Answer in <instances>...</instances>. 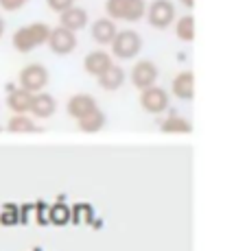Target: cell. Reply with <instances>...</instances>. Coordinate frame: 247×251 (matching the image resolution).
<instances>
[{
  "label": "cell",
  "instance_id": "ba28073f",
  "mask_svg": "<svg viewBox=\"0 0 247 251\" xmlns=\"http://www.w3.org/2000/svg\"><path fill=\"white\" fill-rule=\"evenodd\" d=\"M168 92L164 88H158V85H151V88L140 92V107L149 114H162L168 109Z\"/></svg>",
  "mask_w": 247,
  "mask_h": 251
},
{
  "label": "cell",
  "instance_id": "9a60e30c",
  "mask_svg": "<svg viewBox=\"0 0 247 251\" xmlns=\"http://www.w3.org/2000/svg\"><path fill=\"white\" fill-rule=\"evenodd\" d=\"M55 112H57L55 96L46 94V92H37V94L33 96V107H31L33 118H51Z\"/></svg>",
  "mask_w": 247,
  "mask_h": 251
},
{
  "label": "cell",
  "instance_id": "7a4b0ae2",
  "mask_svg": "<svg viewBox=\"0 0 247 251\" xmlns=\"http://www.w3.org/2000/svg\"><path fill=\"white\" fill-rule=\"evenodd\" d=\"M105 13L114 22H138L147 16V2L144 0H108Z\"/></svg>",
  "mask_w": 247,
  "mask_h": 251
},
{
  "label": "cell",
  "instance_id": "30bf717a",
  "mask_svg": "<svg viewBox=\"0 0 247 251\" xmlns=\"http://www.w3.org/2000/svg\"><path fill=\"white\" fill-rule=\"evenodd\" d=\"M59 26H64L66 31H72V33L83 31V28L88 26V11H85L83 7L72 4L70 9L59 13Z\"/></svg>",
  "mask_w": 247,
  "mask_h": 251
},
{
  "label": "cell",
  "instance_id": "6da1fadb",
  "mask_svg": "<svg viewBox=\"0 0 247 251\" xmlns=\"http://www.w3.org/2000/svg\"><path fill=\"white\" fill-rule=\"evenodd\" d=\"M48 33H51V26L44 22H33L27 24V26L18 28L11 37V44L18 52H31L33 48L46 44L48 40Z\"/></svg>",
  "mask_w": 247,
  "mask_h": 251
},
{
  "label": "cell",
  "instance_id": "52a82bcc",
  "mask_svg": "<svg viewBox=\"0 0 247 251\" xmlns=\"http://www.w3.org/2000/svg\"><path fill=\"white\" fill-rule=\"evenodd\" d=\"M129 81L136 90H147L151 85H156L158 81V66L149 59H142V61H136V66L129 72Z\"/></svg>",
  "mask_w": 247,
  "mask_h": 251
},
{
  "label": "cell",
  "instance_id": "4fadbf2b",
  "mask_svg": "<svg viewBox=\"0 0 247 251\" xmlns=\"http://www.w3.org/2000/svg\"><path fill=\"white\" fill-rule=\"evenodd\" d=\"M112 64H114V57L110 55V52L92 50V52L85 55V59H83V70L88 72L90 76H99V75H103Z\"/></svg>",
  "mask_w": 247,
  "mask_h": 251
},
{
  "label": "cell",
  "instance_id": "9c48e42d",
  "mask_svg": "<svg viewBox=\"0 0 247 251\" xmlns=\"http://www.w3.org/2000/svg\"><path fill=\"white\" fill-rule=\"evenodd\" d=\"M116 33H118V28H116V22L112 18H99V20H94L90 26L92 40L99 46H110L112 40L116 37Z\"/></svg>",
  "mask_w": 247,
  "mask_h": 251
},
{
  "label": "cell",
  "instance_id": "2e32d148",
  "mask_svg": "<svg viewBox=\"0 0 247 251\" xmlns=\"http://www.w3.org/2000/svg\"><path fill=\"white\" fill-rule=\"evenodd\" d=\"M96 81H99V88L105 90V92H116L123 88L125 83V70L120 68V66L112 64L108 70L103 72V75L96 76Z\"/></svg>",
  "mask_w": 247,
  "mask_h": 251
},
{
  "label": "cell",
  "instance_id": "3957f363",
  "mask_svg": "<svg viewBox=\"0 0 247 251\" xmlns=\"http://www.w3.org/2000/svg\"><path fill=\"white\" fill-rule=\"evenodd\" d=\"M110 48H112V57H116V59H123V61L136 59L140 55V50H142V37L136 31H132V28L118 31Z\"/></svg>",
  "mask_w": 247,
  "mask_h": 251
},
{
  "label": "cell",
  "instance_id": "ffe728a7",
  "mask_svg": "<svg viewBox=\"0 0 247 251\" xmlns=\"http://www.w3.org/2000/svg\"><path fill=\"white\" fill-rule=\"evenodd\" d=\"M173 28H175L177 40L186 42V44L195 40V18L192 16H184L177 22H173Z\"/></svg>",
  "mask_w": 247,
  "mask_h": 251
},
{
  "label": "cell",
  "instance_id": "44dd1931",
  "mask_svg": "<svg viewBox=\"0 0 247 251\" xmlns=\"http://www.w3.org/2000/svg\"><path fill=\"white\" fill-rule=\"evenodd\" d=\"M27 2H31V0H0V9L7 13H13V11H20Z\"/></svg>",
  "mask_w": 247,
  "mask_h": 251
},
{
  "label": "cell",
  "instance_id": "8fae6325",
  "mask_svg": "<svg viewBox=\"0 0 247 251\" xmlns=\"http://www.w3.org/2000/svg\"><path fill=\"white\" fill-rule=\"evenodd\" d=\"M96 107H99V105H96V99L92 94H75V96H70V99H68L66 112H68L70 118L79 120V118H83L85 114L94 112Z\"/></svg>",
  "mask_w": 247,
  "mask_h": 251
},
{
  "label": "cell",
  "instance_id": "7402d4cb",
  "mask_svg": "<svg viewBox=\"0 0 247 251\" xmlns=\"http://www.w3.org/2000/svg\"><path fill=\"white\" fill-rule=\"evenodd\" d=\"M46 4L51 11L61 13V11H66V9H70L72 4H75V0H46Z\"/></svg>",
  "mask_w": 247,
  "mask_h": 251
},
{
  "label": "cell",
  "instance_id": "ac0fdd59",
  "mask_svg": "<svg viewBox=\"0 0 247 251\" xmlns=\"http://www.w3.org/2000/svg\"><path fill=\"white\" fill-rule=\"evenodd\" d=\"M7 129L11 133H33L37 131V125L28 114H13L7 123Z\"/></svg>",
  "mask_w": 247,
  "mask_h": 251
},
{
  "label": "cell",
  "instance_id": "277c9868",
  "mask_svg": "<svg viewBox=\"0 0 247 251\" xmlns=\"http://www.w3.org/2000/svg\"><path fill=\"white\" fill-rule=\"evenodd\" d=\"M147 22L158 31L168 28L175 22V4L171 0H153L151 4H147Z\"/></svg>",
  "mask_w": 247,
  "mask_h": 251
},
{
  "label": "cell",
  "instance_id": "603a6c76",
  "mask_svg": "<svg viewBox=\"0 0 247 251\" xmlns=\"http://www.w3.org/2000/svg\"><path fill=\"white\" fill-rule=\"evenodd\" d=\"M180 2H182L186 9H192V7H195V0H180Z\"/></svg>",
  "mask_w": 247,
  "mask_h": 251
},
{
  "label": "cell",
  "instance_id": "d6986e66",
  "mask_svg": "<svg viewBox=\"0 0 247 251\" xmlns=\"http://www.w3.org/2000/svg\"><path fill=\"white\" fill-rule=\"evenodd\" d=\"M160 127H162V131H166V133H191L192 131V125L177 114H171L168 118H164Z\"/></svg>",
  "mask_w": 247,
  "mask_h": 251
},
{
  "label": "cell",
  "instance_id": "7c38bea8",
  "mask_svg": "<svg viewBox=\"0 0 247 251\" xmlns=\"http://www.w3.org/2000/svg\"><path fill=\"white\" fill-rule=\"evenodd\" d=\"M171 94L180 100H192L195 96V75L191 70H184L171 81Z\"/></svg>",
  "mask_w": 247,
  "mask_h": 251
},
{
  "label": "cell",
  "instance_id": "5b68a950",
  "mask_svg": "<svg viewBox=\"0 0 247 251\" xmlns=\"http://www.w3.org/2000/svg\"><path fill=\"white\" fill-rule=\"evenodd\" d=\"M48 79H51V75L42 64H28L20 70L18 83H20V88L31 92V94H37V92H44Z\"/></svg>",
  "mask_w": 247,
  "mask_h": 251
},
{
  "label": "cell",
  "instance_id": "5bb4252c",
  "mask_svg": "<svg viewBox=\"0 0 247 251\" xmlns=\"http://www.w3.org/2000/svg\"><path fill=\"white\" fill-rule=\"evenodd\" d=\"M33 96L28 90L24 88H13L9 90V96H7V107L11 109L13 114H31V107H33Z\"/></svg>",
  "mask_w": 247,
  "mask_h": 251
},
{
  "label": "cell",
  "instance_id": "8992f818",
  "mask_svg": "<svg viewBox=\"0 0 247 251\" xmlns=\"http://www.w3.org/2000/svg\"><path fill=\"white\" fill-rule=\"evenodd\" d=\"M77 33L72 31H66L64 26H57V28H51V33H48V40H46V46L51 48L53 55H70V52L77 50Z\"/></svg>",
  "mask_w": 247,
  "mask_h": 251
},
{
  "label": "cell",
  "instance_id": "cb8c5ba5",
  "mask_svg": "<svg viewBox=\"0 0 247 251\" xmlns=\"http://www.w3.org/2000/svg\"><path fill=\"white\" fill-rule=\"evenodd\" d=\"M4 28H7V24H4L2 16H0V40H2V35H4Z\"/></svg>",
  "mask_w": 247,
  "mask_h": 251
},
{
  "label": "cell",
  "instance_id": "e0dca14e",
  "mask_svg": "<svg viewBox=\"0 0 247 251\" xmlns=\"http://www.w3.org/2000/svg\"><path fill=\"white\" fill-rule=\"evenodd\" d=\"M105 120H108V118H105V114L96 107L94 112L85 114L83 118L77 120V127H79L83 133H96V131H101V129L105 127Z\"/></svg>",
  "mask_w": 247,
  "mask_h": 251
}]
</instances>
